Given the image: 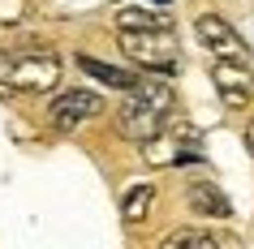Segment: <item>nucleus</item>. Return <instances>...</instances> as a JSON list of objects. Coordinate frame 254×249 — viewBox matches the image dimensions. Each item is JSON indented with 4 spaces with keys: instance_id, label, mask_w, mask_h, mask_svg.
<instances>
[{
    "instance_id": "f257e3e1",
    "label": "nucleus",
    "mask_w": 254,
    "mask_h": 249,
    "mask_svg": "<svg viewBox=\"0 0 254 249\" xmlns=\"http://www.w3.org/2000/svg\"><path fill=\"white\" fill-rule=\"evenodd\" d=\"M61 82V56L43 48H0V86L43 95Z\"/></svg>"
},
{
    "instance_id": "f03ea898",
    "label": "nucleus",
    "mask_w": 254,
    "mask_h": 249,
    "mask_svg": "<svg viewBox=\"0 0 254 249\" xmlns=\"http://www.w3.org/2000/svg\"><path fill=\"white\" fill-rule=\"evenodd\" d=\"M121 39H125V52L134 56L138 65H147L151 73L177 65V39H173V30H121Z\"/></svg>"
},
{
    "instance_id": "7ed1b4c3",
    "label": "nucleus",
    "mask_w": 254,
    "mask_h": 249,
    "mask_svg": "<svg viewBox=\"0 0 254 249\" xmlns=\"http://www.w3.org/2000/svg\"><path fill=\"white\" fill-rule=\"evenodd\" d=\"M211 82H215V95H220V103L233 107V112H241V107H250L254 99V69L250 60H215L211 69Z\"/></svg>"
},
{
    "instance_id": "20e7f679",
    "label": "nucleus",
    "mask_w": 254,
    "mask_h": 249,
    "mask_svg": "<svg viewBox=\"0 0 254 249\" xmlns=\"http://www.w3.org/2000/svg\"><path fill=\"white\" fill-rule=\"evenodd\" d=\"M99 112H104V99L95 91H65V95H56L52 103H48V125L61 129V133H73L91 116H99Z\"/></svg>"
},
{
    "instance_id": "39448f33",
    "label": "nucleus",
    "mask_w": 254,
    "mask_h": 249,
    "mask_svg": "<svg viewBox=\"0 0 254 249\" xmlns=\"http://www.w3.org/2000/svg\"><path fill=\"white\" fill-rule=\"evenodd\" d=\"M198 39L202 48H211L215 56H224V60H250V52H246V43H241V35L233 26H228L220 13H202L198 17Z\"/></svg>"
},
{
    "instance_id": "423d86ee",
    "label": "nucleus",
    "mask_w": 254,
    "mask_h": 249,
    "mask_svg": "<svg viewBox=\"0 0 254 249\" xmlns=\"http://www.w3.org/2000/svg\"><path fill=\"white\" fill-rule=\"evenodd\" d=\"M164 116H168V112H155V107L129 99V103L121 107V116H117V129H121V138H129V142H151L155 133H164Z\"/></svg>"
},
{
    "instance_id": "0eeeda50",
    "label": "nucleus",
    "mask_w": 254,
    "mask_h": 249,
    "mask_svg": "<svg viewBox=\"0 0 254 249\" xmlns=\"http://www.w3.org/2000/svg\"><path fill=\"white\" fill-rule=\"evenodd\" d=\"M186 202H190V210H198L207 219H228V215H233L228 198L220 194V185H211V181H194L186 189Z\"/></svg>"
},
{
    "instance_id": "6e6552de",
    "label": "nucleus",
    "mask_w": 254,
    "mask_h": 249,
    "mask_svg": "<svg viewBox=\"0 0 254 249\" xmlns=\"http://www.w3.org/2000/svg\"><path fill=\"white\" fill-rule=\"evenodd\" d=\"M151 206H155V185H147V181H134L129 189H125V198H121L125 223H142L151 215Z\"/></svg>"
},
{
    "instance_id": "1a4fd4ad",
    "label": "nucleus",
    "mask_w": 254,
    "mask_h": 249,
    "mask_svg": "<svg viewBox=\"0 0 254 249\" xmlns=\"http://www.w3.org/2000/svg\"><path fill=\"white\" fill-rule=\"evenodd\" d=\"M78 69L91 73V78H99L104 86H117V91H134L138 86L134 73H125V69H117V65H104V60H95V56H78Z\"/></svg>"
},
{
    "instance_id": "9d476101",
    "label": "nucleus",
    "mask_w": 254,
    "mask_h": 249,
    "mask_svg": "<svg viewBox=\"0 0 254 249\" xmlns=\"http://www.w3.org/2000/svg\"><path fill=\"white\" fill-rule=\"evenodd\" d=\"M129 99L155 107V112H168V107H173V86L164 78H138V86L129 91Z\"/></svg>"
},
{
    "instance_id": "9b49d317",
    "label": "nucleus",
    "mask_w": 254,
    "mask_h": 249,
    "mask_svg": "<svg viewBox=\"0 0 254 249\" xmlns=\"http://www.w3.org/2000/svg\"><path fill=\"white\" fill-rule=\"evenodd\" d=\"M173 17L160 9H121L117 13V30H168Z\"/></svg>"
},
{
    "instance_id": "f8f14e48",
    "label": "nucleus",
    "mask_w": 254,
    "mask_h": 249,
    "mask_svg": "<svg viewBox=\"0 0 254 249\" xmlns=\"http://www.w3.org/2000/svg\"><path fill=\"white\" fill-rule=\"evenodd\" d=\"M160 249H224V245H220V236L202 232V228H173L160 241Z\"/></svg>"
},
{
    "instance_id": "ddd939ff",
    "label": "nucleus",
    "mask_w": 254,
    "mask_h": 249,
    "mask_svg": "<svg viewBox=\"0 0 254 249\" xmlns=\"http://www.w3.org/2000/svg\"><path fill=\"white\" fill-rule=\"evenodd\" d=\"M246 150L254 155V120H250V129H246Z\"/></svg>"
}]
</instances>
